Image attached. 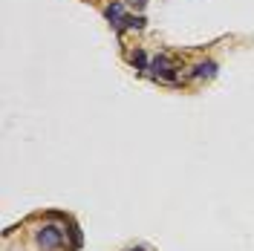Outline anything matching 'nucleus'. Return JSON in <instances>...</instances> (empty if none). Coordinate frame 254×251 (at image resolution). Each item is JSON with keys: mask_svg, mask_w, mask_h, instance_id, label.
Returning <instances> with one entry per match:
<instances>
[{"mask_svg": "<svg viewBox=\"0 0 254 251\" xmlns=\"http://www.w3.org/2000/svg\"><path fill=\"white\" fill-rule=\"evenodd\" d=\"M35 243L41 251H61L66 246V228L58 222H44L38 231H35Z\"/></svg>", "mask_w": 254, "mask_h": 251, "instance_id": "f257e3e1", "label": "nucleus"}, {"mask_svg": "<svg viewBox=\"0 0 254 251\" xmlns=\"http://www.w3.org/2000/svg\"><path fill=\"white\" fill-rule=\"evenodd\" d=\"M147 75L156 81H176L179 78V66L171 55H165V52H159L150 58V66H147Z\"/></svg>", "mask_w": 254, "mask_h": 251, "instance_id": "f03ea898", "label": "nucleus"}, {"mask_svg": "<svg viewBox=\"0 0 254 251\" xmlns=\"http://www.w3.org/2000/svg\"><path fill=\"white\" fill-rule=\"evenodd\" d=\"M217 72H220V63L211 61V58H205V61H199V63L190 66L188 78L190 81H211V78H217Z\"/></svg>", "mask_w": 254, "mask_h": 251, "instance_id": "7ed1b4c3", "label": "nucleus"}, {"mask_svg": "<svg viewBox=\"0 0 254 251\" xmlns=\"http://www.w3.org/2000/svg\"><path fill=\"white\" fill-rule=\"evenodd\" d=\"M104 17H107V23H110L116 32L122 29V23H125V17H127L125 0H113V3H107V6H104Z\"/></svg>", "mask_w": 254, "mask_h": 251, "instance_id": "20e7f679", "label": "nucleus"}, {"mask_svg": "<svg viewBox=\"0 0 254 251\" xmlns=\"http://www.w3.org/2000/svg\"><path fill=\"white\" fill-rule=\"evenodd\" d=\"M130 66H133L136 72H147V66H150V58H147V52H144V49H136V52H130Z\"/></svg>", "mask_w": 254, "mask_h": 251, "instance_id": "39448f33", "label": "nucleus"}, {"mask_svg": "<svg viewBox=\"0 0 254 251\" xmlns=\"http://www.w3.org/2000/svg\"><path fill=\"white\" fill-rule=\"evenodd\" d=\"M144 23H147V17H144V15H127L119 32H125V29H136V32H139V29H144Z\"/></svg>", "mask_w": 254, "mask_h": 251, "instance_id": "423d86ee", "label": "nucleus"}, {"mask_svg": "<svg viewBox=\"0 0 254 251\" xmlns=\"http://www.w3.org/2000/svg\"><path fill=\"white\" fill-rule=\"evenodd\" d=\"M133 6H136V9H139V12H142L144 6H147V0H133Z\"/></svg>", "mask_w": 254, "mask_h": 251, "instance_id": "0eeeda50", "label": "nucleus"}, {"mask_svg": "<svg viewBox=\"0 0 254 251\" xmlns=\"http://www.w3.org/2000/svg\"><path fill=\"white\" fill-rule=\"evenodd\" d=\"M125 251H147L144 246H130V249H125Z\"/></svg>", "mask_w": 254, "mask_h": 251, "instance_id": "6e6552de", "label": "nucleus"}]
</instances>
